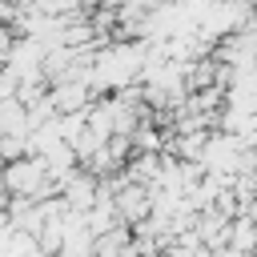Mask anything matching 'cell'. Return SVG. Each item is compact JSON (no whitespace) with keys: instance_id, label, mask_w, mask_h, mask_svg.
<instances>
[{"instance_id":"obj_2","label":"cell","mask_w":257,"mask_h":257,"mask_svg":"<svg viewBox=\"0 0 257 257\" xmlns=\"http://www.w3.org/2000/svg\"><path fill=\"white\" fill-rule=\"evenodd\" d=\"M28 153V137H16V133H0V165L4 161H16Z\"/></svg>"},{"instance_id":"obj_1","label":"cell","mask_w":257,"mask_h":257,"mask_svg":"<svg viewBox=\"0 0 257 257\" xmlns=\"http://www.w3.org/2000/svg\"><path fill=\"white\" fill-rule=\"evenodd\" d=\"M225 249L241 253V257H257V217L253 213H237L229 221V241Z\"/></svg>"}]
</instances>
